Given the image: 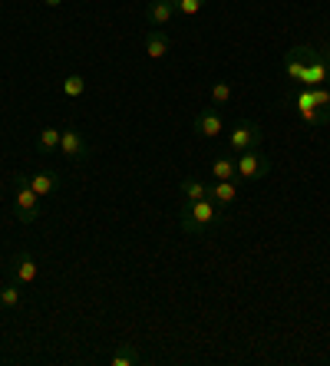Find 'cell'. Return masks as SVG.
<instances>
[{
  "label": "cell",
  "mask_w": 330,
  "mask_h": 366,
  "mask_svg": "<svg viewBox=\"0 0 330 366\" xmlns=\"http://www.w3.org/2000/svg\"><path fill=\"white\" fill-rule=\"evenodd\" d=\"M215 221H221V208L208 195L195 198V202H182V208H178V228H182V234H208Z\"/></svg>",
  "instance_id": "1"
},
{
  "label": "cell",
  "mask_w": 330,
  "mask_h": 366,
  "mask_svg": "<svg viewBox=\"0 0 330 366\" xmlns=\"http://www.w3.org/2000/svg\"><path fill=\"white\" fill-rule=\"evenodd\" d=\"M13 185H17V195H13V212H17V221L20 225H33L40 221V195L30 189V175H13Z\"/></svg>",
  "instance_id": "2"
},
{
  "label": "cell",
  "mask_w": 330,
  "mask_h": 366,
  "mask_svg": "<svg viewBox=\"0 0 330 366\" xmlns=\"http://www.w3.org/2000/svg\"><path fill=\"white\" fill-rule=\"evenodd\" d=\"M261 142H265V132H261V126L251 122V119H238L228 132L231 155H242V152H248V149H261Z\"/></svg>",
  "instance_id": "3"
},
{
  "label": "cell",
  "mask_w": 330,
  "mask_h": 366,
  "mask_svg": "<svg viewBox=\"0 0 330 366\" xmlns=\"http://www.w3.org/2000/svg\"><path fill=\"white\" fill-rule=\"evenodd\" d=\"M235 168H238V182H261L271 172V159L261 149H248L235 159Z\"/></svg>",
  "instance_id": "4"
},
{
  "label": "cell",
  "mask_w": 330,
  "mask_h": 366,
  "mask_svg": "<svg viewBox=\"0 0 330 366\" xmlns=\"http://www.w3.org/2000/svg\"><path fill=\"white\" fill-rule=\"evenodd\" d=\"M60 152H63L70 162L83 165V162H89V155H93V145H89L86 136H83L77 126H66V129H60Z\"/></svg>",
  "instance_id": "5"
},
{
  "label": "cell",
  "mask_w": 330,
  "mask_h": 366,
  "mask_svg": "<svg viewBox=\"0 0 330 366\" xmlns=\"http://www.w3.org/2000/svg\"><path fill=\"white\" fill-rule=\"evenodd\" d=\"M191 129H195L202 139H218V136L225 132V119H221V113H218V109L205 106V109H198V113H195V119H191Z\"/></svg>",
  "instance_id": "6"
},
{
  "label": "cell",
  "mask_w": 330,
  "mask_h": 366,
  "mask_svg": "<svg viewBox=\"0 0 330 366\" xmlns=\"http://www.w3.org/2000/svg\"><path fill=\"white\" fill-rule=\"evenodd\" d=\"M311 56H314V47H294L288 56H284V73H288V79L291 83H301L304 79V70L307 63H311Z\"/></svg>",
  "instance_id": "7"
},
{
  "label": "cell",
  "mask_w": 330,
  "mask_h": 366,
  "mask_svg": "<svg viewBox=\"0 0 330 366\" xmlns=\"http://www.w3.org/2000/svg\"><path fill=\"white\" fill-rule=\"evenodd\" d=\"M301 86H327V53H317L311 56V63L304 70V79H301Z\"/></svg>",
  "instance_id": "8"
},
{
  "label": "cell",
  "mask_w": 330,
  "mask_h": 366,
  "mask_svg": "<svg viewBox=\"0 0 330 366\" xmlns=\"http://www.w3.org/2000/svg\"><path fill=\"white\" fill-rule=\"evenodd\" d=\"M168 50H172V37L165 33L162 26H152V30L146 33V56H149V60H162Z\"/></svg>",
  "instance_id": "9"
},
{
  "label": "cell",
  "mask_w": 330,
  "mask_h": 366,
  "mask_svg": "<svg viewBox=\"0 0 330 366\" xmlns=\"http://www.w3.org/2000/svg\"><path fill=\"white\" fill-rule=\"evenodd\" d=\"M13 274H17V284H33L40 274V267H37V257L30 251H20L17 257H13Z\"/></svg>",
  "instance_id": "10"
},
{
  "label": "cell",
  "mask_w": 330,
  "mask_h": 366,
  "mask_svg": "<svg viewBox=\"0 0 330 366\" xmlns=\"http://www.w3.org/2000/svg\"><path fill=\"white\" fill-rule=\"evenodd\" d=\"M208 198L218 208H231L238 202V182H215V185H208Z\"/></svg>",
  "instance_id": "11"
},
{
  "label": "cell",
  "mask_w": 330,
  "mask_h": 366,
  "mask_svg": "<svg viewBox=\"0 0 330 366\" xmlns=\"http://www.w3.org/2000/svg\"><path fill=\"white\" fill-rule=\"evenodd\" d=\"M172 17H175V3H172V0H149L146 20H149L152 26H165Z\"/></svg>",
  "instance_id": "12"
},
{
  "label": "cell",
  "mask_w": 330,
  "mask_h": 366,
  "mask_svg": "<svg viewBox=\"0 0 330 366\" xmlns=\"http://www.w3.org/2000/svg\"><path fill=\"white\" fill-rule=\"evenodd\" d=\"M30 189L37 191L40 198H47V195H53V191L60 189V175H56V172H50V168H40V172H33V175H30Z\"/></svg>",
  "instance_id": "13"
},
{
  "label": "cell",
  "mask_w": 330,
  "mask_h": 366,
  "mask_svg": "<svg viewBox=\"0 0 330 366\" xmlns=\"http://www.w3.org/2000/svg\"><path fill=\"white\" fill-rule=\"evenodd\" d=\"M212 175H215V182H238L235 159H231V155H218L215 162H212Z\"/></svg>",
  "instance_id": "14"
},
{
  "label": "cell",
  "mask_w": 330,
  "mask_h": 366,
  "mask_svg": "<svg viewBox=\"0 0 330 366\" xmlns=\"http://www.w3.org/2000/svg\"><path fill=\"white\" fill-rule=\"evenodd\" d=\"M37 149H40V155H53V152H60V129H56V126H43V129H40Z\"/></svg>",
  "instance_id": "15"
},
{
  "label": "cell",
  "mask_w": 330,
  "mask_h": 366,
  "mask_svg": "<svg viewBox=\"0 0 330 366\" xmlns=\"http://www.w3.org/2000/svg\"><path fill=\"white\" fill-rule=\"evenodd\" d=\"M178 191H182V198L185 202H195V198H205L208 195V185H205L202 178H182V185H178Z\"/></svg>",
  "instance_id": "16"
},
{
  "label": "cell",
  "mask_w": 330,
  "mask_h": 366,
  "mask_svg": "<svg viewBox=\"0 0 330 366\" xmlns=\"http://www.w3.org/2000/svg\"><path fill=\"white\" fill-rule=\"evenodd\" d=\"M0 307L3 310H17L20 307V284H3L0 287Z\"/></svg>",
  "instance_id": "17"
},
{
  "label": "cell",
  "mask_w": 330,
  "mask_h": 366,
  "mask_svg": "<svg viewBox=\"0 0 330 366\" xmlns=\"http://www.w3.org/2000/svg\"><path fill=\"white\" fill-rule=\"evenodd\" d=\"M63 93L70 96V100H79V96L86 93V79H83L79 73H70V76L63 79Z\"/></svg>",
  "instance_id": "18"
},
{
  "label": "cell",
  "mask_w": 330,
  "mask_h": 366,
  "mask_svg": "<svg viewBox=\"0 0 330 366\" xmlns=\"http://www.w3.org/2000/svg\"><path fill=\"white\" fill-rule=\"evenodd\" d=\"M228 100H231V83L228 79H218L215 86H212V102H215V106H225Z\"/></svg>",
  "instance_id": "19"
},
{
  "label": "cell",
  "mask_w": 330,
  "mask_h": 366,
  "mask_svg": "<svg viewBox=\"0 0 330 366\" xmlns=\"http://www.w3.org/2000/svg\"><path fill=\"white\" fill-rule=\"evenodd\" d=\"M172 3H175V13H182V17H195L205 7V0H172Z\"/></svg>",
  "instance_id": "20"
},
{
  "label": "cell",
  "mask_w": 330,
  "mask_h": 366,
  "mask_svg": "<svg viewBox=\"0 0 330 366\" xmlns=\"http://www.w3.org/2000/svg\"><path fill=\"white\" fill-rule=\"evenodd\" d=\"M109 363L113 366H132V363H139V353H136V350H119V353H113Z\"/></svg>",
  "instance_id": "21"
},
{
  "label": "cell",
  "mask_w": 330,
  "mask_h": 366,
  "mask_svg": "<svg viewBox=\"0 0 330 366\" xmlns=\"http://www.w3.org/2000/svg\"><path fill=\"white\" fill-rule=\"evenodd\" d=\"M43 3H47V7H53V10H56V7H60L63 0H43Z\"/></svg>",
  "instance_id": "22"
},
{
  "label": "cell",
  "mask_w": 330,
  "mask_h": 366,
  "mask_svg": "<svg viewBox=\"0 0 330 366\" xmlns=\"http://www.w3.org/2000/svg\"><path fill=\"white\" fill-rule=\"evenodd\" d=\"M327 86H330V50H327Z\"/></svg>",
  "instance_id": "23"
}]
</instances>
